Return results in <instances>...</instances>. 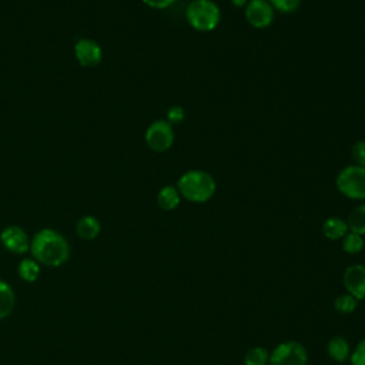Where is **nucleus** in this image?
<instances>
[{
    "mask_svg": "<svg viewBox=\"0 0 365 365\" xmlns=\"http://www.w3.org/2000/svg\"><path fill=\"white\" fill-rule=\"evenodd\" d=\"M349 365H365V338L359 341L349 355Z\"/></svg>",
    "mask_w": 365,
    "mask_h": 365,
    "instance_id": "4be33fe9",
    "label": "nucleus"
},
{
    "mask_svg": "<svg viewBox=\"0 0 365 365\" xmlns=\"http://www.w3.org/2000/svg\"><path fill=\"white\" fill-rule=\"evenodd\" d=\"M16 307V294L11 285L0 279V319L7 318Z\"/></svg>",
    "mask_w": 365,
    "mask_h": 365,
    "instance_id": "2eb2a0df",
    "label": "nucleus"
},
{
    "mask_svg": "<svg viewBox=\"0 0 365 365\" xmlns=\"http://www.w3.org/2000/svg\"><path fill=\"white\" fill-rule=\"evenodd\" d=\"M351 155H352V160L356 165H362L365 167V141L361 140V141H356L352 148H351Z\"/></svg>",
    "mask_w": 365,
    "mask_h": 365,
    "instance_id": "b1692460",
    "label": "nucleus"
},
{
    "mask_svg": "<svg viewBox=\"0 0 365 365\" xmlns=\"http://www.w3.org/2000/svg\"><path fill=\"white\" fill-rule=\"evenodd\" d=\"M335 185L349 200H365V167L356 164L344 167L335 178Z\"/></svg>",
    "mask_w": 365,
    "mask_h": 365,
    "instance_id": "20e7f679",
    "label": "nucleus"
},
{
    "mask_svg": "<svg viewBox=\"0 0 365 365\" xmlns=\"http://www.w3.org/2000/svg\"><path fill=\"white\" fill-rule=\"evenodd\" d=\"M348 225L346 221L339 218V217H328L322 222V234L325 238L335 241V240H342L344 235L348 232Z\"/></svg>",
    "mask_w": 365,
    "mask_h": 365,
    "instance_id": "ddd939ff",
    "label": "nucleus"
},
{
    "mask_svg": "<svg viewBox=\"0 0 365 365\" xmlns=\"http://www.w3.org/2000/svg\"><path fill=\"white\" fill-rule=\"evenodd\" d=\"M165 118L167 121L173 125V124H181L185 118V111L181 106H171L168 110H167V114H165Z\"/></svg>",
    "mask_w": 365,
    "mask_h": 365,
    "instance_id": "5701e85b",
    "label": "nucleus"
},
{
    "mask_svg": "<svg viewBox=\"0 0 365 365\" xmlns=\"http://www.w3.org/2000/svg\"><path fill=\"white\" fill-rule=\"evenodd\" d=\"M41 272L40 264L34 258H23L17 265L19 278L24 282H34L38 279Z\"/></svg>",
    "mask_w": 365,
    "mask_h": 365,
    "instance_id": "dca6fc26",
    "label": "nucleus"
},
{
    "mask_svg": "<svg viewBox=\"0 0 365 365\" xmlns=\"http://www.w3.org/2000/svg\"><path fill=\"white\" fill-rule=\"evenodd\" d=\"M177 190L181 198L190 202L202 204L212 198L217 190L214 177L204 170H188L177 181Z\"/></svg>",
    "mask_w": 365,
    "mask_h": 365,
    "instance_id": "f03ea898",
    "label": "nucleus"
},
{
    "mask_svg": "<svg viewBox=\"0 0 365 365\" xmlns=\"http://www.w3.org/2000/svg\"><path fill=\"white\" fill-rule=\"evenodd\" d=\"M29 252L40 265L57 268L68 261L70 244L61 232L53 228H41L30 238Z\"/></svg>",
    "mask_w": 365,
    "mask_h": 365,
    "instance_id": "f257e3e1",
    "label": "nucleus"
},
{
    "mask_svg": "<svg viewBox=\"0 0 365 365\" xmlns=\"http://www.w3.org/2000/svg\"><path fill=\"white\" fill-rule=\"evenodd\" d=\"M245 20L254 29H267L272 24L275 10L267 0H248L244 7Z\"/></svg>",
    "mask_w": 365,
    "mask_h": 365,
    "instance_id": "0eeeda50",
    "label": "nucleus"
},
{
    "mask_svg": "<svg viewBox=\"0 0 365 365\" xmlns=\"http://www.w3.org/2000/svg\"><path fill=\"white\" fill-rule=\"evenodd\" d=\"M344 287L349 295L358 301L365 299V265H349L342 275Z\"/></svg>",
    "mask_w": 365,
    "mask_h": 365,
    "instance_id": "9d476101",
    "label": "nucleus"
},
{
    "mask_svg": "<svg viewBox=\"0 0 365 365\" xmlns=\"http://www.w3.org/2000/svg\"><path fill=\"white\" fill-rule=\"evenodd\" d=\"M181 201V195L175 185H164L160 188L157 194V204L164 211H173L178 207Z\"/></svg>",
    "mask_w": 365,
    "mask_h": 365,
    "instance_id": "4468645a",
    "label": "nucleus"
},
{
    "mask_svg": "<svg viewBox=\"0 0 365 365\" xmlns=\"http://www.w3.org/2000/svg\"><path fill=\"white\" fill-rule=\"evenodd\" d=\"M101 232V224L94 215H84L76 224V234L84 241L96 240Z\"/></svg>",
    "mask_w": 365,
    "mask_h": 365,
    "instance_id": "9b49d317",
    "label": "nucleus"
},
{
    "mask_svg": "<svg viewBox=\"0 0 365 365\" xmlns=\"http://www.w3.org/2000/svg\"><path fill=\"white\" fill-rule=\"evenodd\" d=\"M308 354L298 341H285L269 352L268 365H307Z\"/></svg>",
    "mask_w": 365,
    "mask_h": 365,
    "instance_id": "39448f33",
    "label": "nucleus"
},
{
    "mask_svg": "<svg viewBox=\"0 0 365 365\" xmlns=\"http://www.w3.org/2000/svg\"><path fill=\"white\" fill-rule=\"evenodd\" d=\"M356 305H358V299L354 298L352 295H349L348 292L344 295H339L334 301V307L339 314H351L355 311Z\"/></svg>",
    "mask_w": 365,
    "mask_h": 365,
    "instance_id": "aec40b11",
    "label": "nucleus"
},
{
    "mask_svg": "<svg viewBox=\"0 0 365 365\" xmlns=\"http://www.w3.org/2000/svg\"><path fill=\"white\" fill-rule=\"evenodd\" d=\"M231 3H232L235 7L241 9V7H245V4L248 3V0H231Z\"/></svg>",
    "mask_w": 365,
    "mask_h": 365,
    "instance_id": "a878e982",
    "label": "nucleus"
},
{
    "mask_svg": "<svg viewBox=\"0 0 365 365\" xmlns=\"http://www.w3.org/2000/svg\"><path fill=\"white\" fill-rule=\"evenodd\" d=\"M327 352L329 355L331 359H334L335 362H345L349 359V355H351V348H349V344L348 341L341 336V335H336V336H332L329 341H328V345H327Z\"/></svg>",
    "mask_w": 365,
    "mask_h": 365,
    "instance_id": "f8f14e48",
    "label": "nucleus"
},
{
    "mask_svg": "<svg viewBox=\"0 0 365 365\" xmlns=\"http://www.w3.org/2000/svg\"><path fill=\"white\" fill-rule=\"evenodd\" d=\"M275 11L292 13L301 6V0H267Z\"/></svg>",
    "mask_w": 365,
    "mask_h": 365,
    "instance_id": "412c9836",
    "label": "nucleus"
},
{
    "mask_svg": "<svg viewBox=\"0 0 365 365\" xmlns=\"http://www.w3.org/2000/svg\"><path fill=\"white\" fill-rule=\"evenodd\" d=\"M74 57L83 67H96L103 60V48L96 40L83 37L74 44Z\"/></svg>",
    "mask_w": 365,
    "mask_h": 365,
    "instance_id": "1a4fd4ad",
    "label": "nucleus"
},
{
    "mask_svg": "<svg viewBox=\"0 0 365 365\" xmlns=\"http://www.w3.org/2000/svg\"><path fill=\"white\" fill-rule=\"evenodd\" d=\"M364 245H365L364 237L359 234L348 231L342 238V250L346 254H358L364 250Z\"/></svg>",
    "mask_w": 365,
    "mask_h": 365,
    "instance_id": "a211bd4d",
    "label": "nucleus"
},
{
    "mask_svg": "<svg viewBox=\"0 0 365 365\" xmlns=\"http://www.w3.org/2000/svg\"><path fill=\"white\" fill-rule=\"evenodd\" d=\"M144 141L147 147L155 153H164L170 150L174 143L173 125L167 120L153 121L144 133Z\"/></svg>",
    "mask_w": 365,
    "mask_h": 365,
    "instance_id": "423d86ee",
    "label": "nucleus"
},
{
    "mask_svg": "<svg viewBox=\"0 0 365 365\" xmlns=\"http://www.w3.org/2000/svg\"><path fill=\"white\" fill-rule=\"evenodd\" d=\"M1 245L13 254L21 255L30 250V237L19 225H7L0 232Z\"/></svg>",
    "mask_w": 365,
    "mask_h": 365,
    "instance_id": "6e6552de",
    "label": "nucleus"
},
{
    "mask_svg": "<svg viewBox=\"0 0 365 365\" xmlns=\"http://www.w3.org/2000/svg\"><path fill=\"white\" fill-rule=\"evenodd\" d=\"M345 221H346L348 230L351 232H355V234H359L364 237L365 235V204L355 207L349 212V215Z\"/></svg>",
    "mask_w": 365,
    "mask_h": 365,
    "instance_id": "f3484780",
    "label": "nucleus"
},
{
    "mask_svg": "<svg viewBox=\"0 0 365 365\" xmlns=\"http://www.w3.org/2000/svg\"><path fill=\"white\" fill-rule=\"evenodd\" d=\"M147 7L154 9V10H164L173 6L177 0H141Z\"/></svg>",
    "mask_w": 365,
    "mask_h": 365,
    "instance_id": "393cba45",
    "label": "nucleus"
},
{
    "mask_svg": "<svg viewBox=\"0 0 365 365\" xmlns=\"http://www.w3.org/2000/svg\"><path fill=\"white\" fill-rule=\"evenodd\" d=\"M269 359V352L262 346H254L247 351L244 356L245 365H267Z\"/></svg>",
    "mask_w": 365,
    "mask_h": 365,
    "instance_id": "6ab92c4d",
    "label": "nucleus"
},
{
    "mask_svg": "<svg viewBox=\"0 0 365 365\" xmlns=\"http://www.w3.org/2000/svg\"><path fill=\"white\" fill-rule=\"evenodd\" d=\"M185 17L188 24L197 31H212L221 20V10L212 0H192Z\"/></svg>",
    "mask_w": 365,
    "mask_h": 365,
    "instance_id": "7ed1b4c3",
    "label": "nucleus"
}]
</instances>
